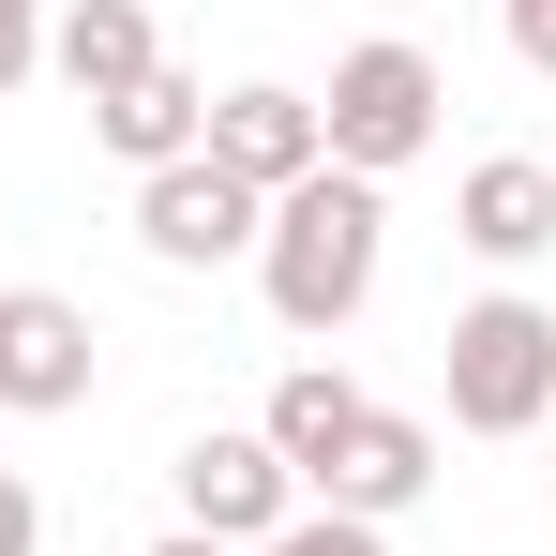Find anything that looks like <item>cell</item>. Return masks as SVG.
Wrapping results in <instances>:
<instances>
[{
  "label": "cell",
  "mask_w": 556,
  "mask_h": 556,
  "mask_svg": "<svg viewBox=\"0 0 556 556\" xmlns=\"http://www.w3.org/2000/svg\"><path fill=\"white\" fill-rule=\"evenodd\" d=\"M211 166L241 195H286V181H316L331 151H316V91H286V76H241V91H211V136H195Z\"/></svg>",
  "instance_id": "7"
},
{
  "label": "cell",
  "mask_w": 556,
  "mask_h": 556,
  "mask_svg": "<svg viewBox=\"0 0 556 556\" xmlns=\"http://www.w3.org/2000/svg\"><path fill=\"white\" fill-rule=\"evenodd\" d=\"M91 136L121 151V166H136V181H151V166H181L195 136H211V91H195L181 61H151L136 91H105V105H91Z\"/></svg>",
  "instance_id": "12"
},
{
  "label": "cell",
  "mask_w": 556,
  "mask_h": 556,
  "mask_svg": "<svg viewBox=\"0 0 556 556\" xmlns=\"http://www.w3.org/2000/svg\"><path fill=\"white\" fill-rule=\"evenodd\" d=\"M376 256H391V195L346 181V166H316V181H286L271 226H256V301H271L301 346H331L376 301Z\"/></svg>",
  "instance_id": "1"
},
{
  "label": "cell",
  "mask_w": 556,
  "mask_h": 556,
  "mask_svg": "<svg viewBox=\"0 0 556 556\" xmlns=\"http://www.w3.org/2000/svg\"><path fill=\"white\" fill-rule=\"evenodd\" d=\"M46 76V0H0V91Z\"/></svg>",
  "instance_id": "14"
},
{
  "label": "cell",
  "mask_w": 556,
  "mask_h": 556,
  "mask_svg": "<svg viewBox=\"0 0 556 556\" xmlns=\"http://www.w3.org/2000/svg\"><path fill=\"white\" fill-rule=\"evenodd\" d=\"M256 226H271V195H241L211 151H181V166L136 181V241H151V271H226V256H256Z\"/></svg>",
  "instance_id": "6"
},
{
  "label": "cell",
  "mask_w": 556,
  "mask_h": 556,
  "mask_svg": "<svg viewBox=\"0 0 556 556\" xmlns=\"http://www.w3.org/2000/svg\"><path fill=\"white\" fill-rule=\"evenodd\" d=\"M362 406H376V391H362L346 362H286V376H271V406H256V437L286 452V481H316V466L346 452V421H362Z\"/></svg>",
  "instance_id": "11"
},
{
  "label": "cell",
  "mask_w": 556,
  "mask_h": 556,
  "mask_svg": "<svg viewBox=\"0 0 556 556\" xmlns=\"http://www.w3.org/2000/svg\"><path fill=\"white\" fill-rule=\"evenodd\" d=\"M151 61H166V30H151V0H61V15H46V76H61L76 105L136 91Z\"/></svg>",
  "instance_id": "10"
},
{
  "label": "cell",
  "mask_w": 556,
  "mask_h": 556,
  "mask_svg": "<svg viewBox=\"0 0 556 556\" xmlns=\"http://www.w3.org/2000/svg\"><path fill=\"white\" fill-rule=\"evenodd\" d=\"M256 556H391V527H362V511H316V496H301V511H286Z\"/></svg>",
  "instance_id": "13"
},
{
  "label": "cell",
  "mask_w": 556,
  "mask_h": 556,
  "mask_svg": "<svg viewBox=\"0 0 556 556\" xmlns=\"http://www.w3.org/2000/svg\"><path fill=\"white\" fill-rule=\"evenodd\" d=\"M437 391H452V437H542L556 421V301L481 286L437 331Z\"/></svg>",
  "instance_id": "2"
},
{
  "label": "cell",
  "mask_w": 556,
  "mask_h": 556,
  "mask_svg": "<svg viewBox=\"0 0 556 556\" xmlns=\"http://www.w3.org/2000/svg\"><path fill=\"white\" fill-rule=\"evenodd\" d=\"M151 556H226V542H195V527H166V542H151Z\"/></svg>",
  "instance_id": "17"
},
{
  "label": "cell",
  "mask_w": 556,
  "mask_h": 556,
  "mask_svg": "<svg viewBox=\"0 0 556 556\" xmlns=\"http://www.w3.org/2000/svg\"><path fill=\"white\" fill-rule=\"evenodd\" d=\"M166 481H181V527H195V542H226V556H256L286 511H301V481H286V452L256 437V421H241V437H226V421H211V437H181V466H166Z\"/></svg>",
  "instance_id": "4"
},
{
  "label": "cell",
  "mask_w": 556,
  "mask_h": 556,
  "mask_svg": "<svg viewBox=\"0 0 556 556\" xmlns=\"http://www.w3.org/2000/svg\"><path fill=\"white\" fill-rule=\"evenodd\" d=\"M452 241L481 256V271L556 256V166H542V151H481V166L452 181Z\"/></svg>",
  "instance_id": "9"
},
{
  "label": "cell",
  "mask_w": 556,
  "mask_h": 556,
  "mask_svg": "<svg viewBox=\"0 0 556 556\" xmlns=\"http://www.w3.org/2000/svg\"><path fill=\"white\" fill-rule=\"evenodd\" d=\"M421 481H437V421L362 406V421H346V452L316 466L301 496H316V511H362V527H391V511H421Z\"/></svg>",
  "instance_id": "8"
},
{
  "label": "cell",
  "mask_w": 556,
  "mask_h": 556,
  "mask_svg": "<svg viewBox=\"0 0 556 556\" xmlns=\"http://www.w3.org/2000/svg\"><path fill=\"white\" fill-rule=\"evenodd\" d=\"M0 556H46V496H30V466H0Z\"/></svg>",
  "instance_id": "15"
},
{
  "label": "cell",
  "mask_w": 556,
  "mask_h": 556,
  "mask_svg": "<svg viewBox=\"0 0 556 556\" xmlns=\"http://www.w3.org/2000/svg\"><path fill=\"white\" fill-rule=\"evenodd\" d=\"M91 376H105L91 301H61V286H0V406H15V421L91 406Z\"/></svg>",
  "instance_id": "5"
},
{
  "label": "cell",
  "mask_w": 556,
  "mask_h": 556,
  "mask_svg": "<svg viewBox=\"0 0 556 556\" xmlns=\"http://www.w3.org/2000/svg\"><path fill=\"white\" fill-rule=\"evenodd\" d=\"M496 15H511V61H527V76H556V0H496Z\"/></svg>",
  "instance_id": "16"
},
{
  "label": "cell",
  "mask_w": 556,
  "mask_h": 556,
  "mask_svg": "<svg viewBox=\"0 0 556 556\" xmlns=\"http://www.w3.org/2000/svg\"><path fill=\"white\" fill-rule=\"evenodd\" d=\"M437 121H452V76H437L406 30H376V46L331 61V91H316V151H331L346 181H391V166L437 151Z\"/></svg>",
  "instance_id": "3"
}]
</instances>
